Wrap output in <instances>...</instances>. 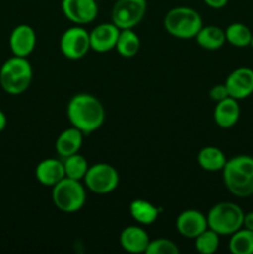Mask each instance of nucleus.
I'll use <instances>...</instances> for the list:
<instances>
[{
  "label": "nucleus",
  "mask_w": 253,
  "mask_h": 254,
  "mask_svg": "<svg viewBox=\"0 0 253 254\" xmlns=\"http://www.w3.org/2000/svg\"><path fill=\"white\" fill-rule=\"evenodd\" d=\"M87 189L97 195H107L118 188L119 174L114 166L98 163L89 166L83 178Z\"/></svg>",
  "instance_id": "7"
},
{
  "label": "nucleus",
  "mask_w": 253,
  "mask_h": 254,
  "mask_svg": "<svg viewBox=\"0 0 253 254\" xmlns=\"http://www.w3.org/2000/svg\"><path fill=\"white\" fill-rule=\"evenodd\" d=\"M245 212L233 202L216 203L207 213L208 228L220 236H231L242 228Z\"/></svg>",
  "instance_id": "5"
},
{
  "label": "nucleus",
  "mask_w": 253,
  "mask_h": 254,
  "mask_svg": "<svg viewBox=\"0 0 253 254\" xmlns=\"http://www.w3.org/2000/svg\"><path fill=\"white\" fill-rule=\"evenodd\" d=\"M220 246V235L207 228L195 238V248L201 254H213Z\"/></svg>",
  "instance_id": "26"
},
{
  "label": "nucleus",
  "mask_w": 253,
  "mask_h": 254,
  "mask_svg": "<svg viewBox=\"0 0 253 254\" xmlns=\"http://www.w3.org/2000/svg\"><path fill=\"white\" fill-rule=\"evenodd\" d=\"M176 230L183 237L195 240L208 228L207 217L197 210L183 211L176 218Z\"/></svg>",
  "instance_id": "12"
},
{
  "label": "nucleus",
  "mask_w": 253,
  "mask_h": 254,
  "mask_svg": "<svg viewBox=\"0 0 253 254\" xmlns=\"http://www.w3.org/2000/svg\"><path fill=\"white\" fill-rule=\"evenodd\" d=\"M195 39L197 44L200 45V47L210 50V51H215V50L221 49L225 45V30L216 26V25H207V26L201 27Z\"/></svg>",
  "instance_id": "19"
},
{
  "label": "nucleus",
  "mask_w": 253,
  "mask_h": 254,
  "mask_svg": "<svg viewBox=\"0 0 253 254\" xmlns=\"http://www.w3.org/2000/svg\"><path fill=\"white\" fill-rule=\"evenodd\" d=\"M159 212L160 210L156 206L141 198L131 201L129 206V213L131 218L140 225H151L155 222L159 217Z\"/></svg>",
  "instance_id": "20"
},
{
  "label": "nucleus",
  "mask_w": 253,
  "mask_h": 254,
  "mask_svg": "<svg viewBox=\"0 0 253 254\" xmlns=\"http://www.w3.org/2000/svg\"><path fill=\"white\" fill-rule=\"evenodd\" d=\"M228 248L232 254H253V231L242 227L231 235Z\"/></svg>",
  "instance_id": "24"
},
{
  "label": "nucleus",
  "mask_w": 253,
  "mask_h": 254,
  "mask_svg": "<svg viewBox=\"0 0 253 254\" xmlns=\"http://www.w3.org/2000/svg\"><path fill=\"white\" fill-rule=\"evenodd\" d=\"M146 254H179L180 250L178 246L170 240L166 238H158L149 242L148 248L145 251Z\"/></svg>",
  "instance_id": "27"
},
{
  "label": "nucleus",
  "mask_w": 253,
  "mask_h": 254,
  "mask_svg": "<svg viewBox=\"0 0 253 254\" xmlns=\"http://www.w3.org/2000/svg\"><path fill=\"white\" fill-rule=\"evenodd\" d=\"M37 181L44 186H55L57 183L66 178L63 161L57 159H45L40 161L35 170Z\"/></svg>",
  "instance_id": "16"
},
{
  "label": "nucleus",
  "mask_w": 253,
  "mask_h": 254,
  "mask_svg": "<svg viewBox=\"0 0 253 254\" xmlns=\"http://www.w3.org/2000/svg\"><path fill=\"white\" fill-rule=\"evenodd\" d=\"M251 47L253 49V34H252V41H251Z\"/></svg>",
  "instance_id": "32"
},
{
  "label": "nucleus",
  "mask_w": 253,
  "mask_h": 254,
  "mask_svg": "<svg viewBox=\"0 0 253 254\" xmlns=\"http://www.w3.org/2000/svg\"><path fill=\"white\" fill-rule=\"evenodd\" d=\"M64 174L67 178L74 179V180H82L86 175L87 170L89 168V164L87 159L79 153L69 155L64 158L63 160Z\"/></svg>",
  "instance_id": "25"
},
{
  "label": "nucleus",
  "mask_w": 253,
  "mask_h": 254,
  "mask_svg": "<svg viewBox=\"0 0 253 254\" xmlns=\"http://www.w3.org/2000/svg\"><path fill=\"white\" fill-rule=\"evenodd\" d=\"M62 12L76 25H86L93 21L98 15L96 0H62Z\"/></svg>",
  "instance_id": "10"
},
{
  "label": "nucleus",
  "mask_w": 253,
  "mask_h": 254,
  "mask_svg": "<svg viewBox=\"0 0 253 254\" xmlns=\"http://www.w3.org/2000/svg\"><path fill=\"white\" fill-rule=\"evenodd\" d=\"M198 165L206 171H220L226 165V155L216 146H205L197 155Z\"/></svg>",
  "instance_id": "21"
},
{
  "label": "nucleus",
  "mask_w": 253,
  "mask_h": 254,
  "mask_svg": "<svg viewBox=\"0 0 253 254\" xmlns=\"http://www.w3.org/2000/svg\"><path fill=\"white\" fill-rule=\"evenodd\" d=\"M241 116V108L237 99L227 97L223 101L217 102L213 112L216 124L222 129H230L237 124Z\"/></svg>",
  "instance_id": "15"
},
{
  "label": "nucleus",
  "mask_w": 253,
  "mask_h": 254,
  "mask_svg": "<svg viewBox=\"0 0 253 254\" xmlns=\"http://www.w3.org/2000/svg\"><path fill=\"white\" fill-rule=\"evenodd\" d=\"M252 34L253 32L251 31L250 27L242 22H233V24L228 25L227 29L225 30L226 41L238 49L251 46Z\"/></svg>",
  "instance_id": "23"
},
{
  "label": "nucleus",
  "mask_w": 253,
  "mask_h": 254,
  "mask_svg": "<svg viewBox=\"0 0 253 254\" xmlns=\"http://www.w3.org/2000/svg\"><path fill=\"white\" fill-rule=\"evenodd\" d=\"M121 246L126 252L129 253H145L150 238L148 233L138 226H129L124 228L121 233Z\"/></svg>",
  "instance_id": "17"
},
{
  "label": "nucleus",
  "mask_w": 253,
  "mask_h": 254,
  "mask_svg": "<svg viewBox=\"0 0 253 254\" xmlns=\"http://www.w3.org/2000/svg\"><path fill=\"white\" fill-rule=\"evenodd\" d=\"M32 81V67L27 57L12 56L0 68V86L6 93L17 96L26 91Z\"/></svg>",
  "instance_id": "3"
},
{
  "label": "nucleus",
  "mask_w": 253,
  "mask_h": 254,
  "mask_svg": "<svg viewBox=\"0 0 253 254\" xmlns=\"http://www.w3.org/2000/svg\"><path fill=\"white\" fill-rule=\"evenodd\" d=\"M9 46L14 56L27 57L36 46V34L30 25H17L10 34Z\"/></svg>",
  "instance_id": "14"
},
{
  "label": "nucleus",
  "mask_w": 253,
  "mask_h": 254,
  "mask_svg": "<svg viewBox=\"0 0 253 254\" xmlns=\"http://www.w3.org/2000/svg\"><path fill=\"white\" fill-rule=\"evenodd\" d=\"M242 227L247 228V230H250V231H253V211L245 213V216H243Z\"/></svg>",
  "instance_id": "30"
},
{
  "label": "nucleus",
  "mask_w": 253,
  "mask_h": 254,
  "mask_svg": "<svg viewBox=\"0 0 253 254\" xmlns=\"http://www.w3.org/2000/svg\"><path fill=\"white\" fill-rule=\"evenodd\" d=\"M86 189L71 178H63L60 183L52 186V201L60 211L66 213H73L81 210L86 203Z\"/></svg>",
  "instance_id": "6"
},
{
  "label": "nucleus",
  "mask_w": 253,
  "mask_h": 254,
  "mask_svg": "<svg viewBox=\"0 0 253 254\" xmlns=\"http://www.w3.org/2000/svg\"><path fill=\"white\" fill-rule=\"evenodd\" d=\"M230 97L226 84H216L210 89V98L215 102H220Z\"/></svg>",
  "instance_id": "28"
},
{
  "label": "nucleus",
  "mask_w": 253,
  "mask_h": 254,
  "mask_svg": "<svg viewBox=\"0 0 253 254\" xmlns=\"http://www.w3.org/2000/svg\"><path fill=\"white\" fill-rule=\"evenodd\" d=\"M62 55L68 60H81L91 50L89 32L82 26L67 29L60 40Z\"/></svg>",
  "instance_id": "9"
},
{
  "label": "nucleus",
  "mask_w": 253,
  "mask_h": 254,
  "mask_svg": "<svg viewBox=\"0 0 253 254\" xmlns=\"http://www.w3.org/2000/svg\"><path fill=\"white\" fill-rule=\"evenodd\" d=\"M83 135L84 134L74 127H71V128L62 131L57 136L56 144H55L57 154L64 159L67 156L78 153L82 143H83Z\"/></svg>",
  "instance_id": "18"
},
{
  "label": "nucleus",
  "mask_w": 253,
  "mask_h": 254,
  "mask_svg": "<svg viewBox=\"0 0 253 254\" xmlns=\"http://www.w3.org/2000/svg\"><path fill=\"white\" fill-rule=\"evenodd\" d=\"M116 49L122 57L126 59L134 57L140 49V39L138 34H135L133 29L121 30Z\"/></svg>",
  "instance_id": "22"
},
{
  "label": "nucleus",
  "mask_w": 253,
  "mask_h": 254,
  "mask_svg": "<svg viewBox=\"0 0 253 254\" xmlns=\"http://www.w3.org/2000/svg\"><path fill=\"white\" fill-rule=\"evenodd\" d=\"M67 118L72 127L88 135L101 128L106 118V111L98 98L88 93H78L74 94L67 104Z\"/></svg>",
  "instance_id": "1"
},
{
  "label": "nucleus",
  "mask_w": 253,
  "mask_h": 254,
  "mask_svg": "<svg viewBox=\"0 0 253 254\" xmlns=\"http://www.w3.org/2000/svg\"><path fill=\"white\" fill-rule=\"evenodd\" d=\"M225 186L236 197L246 198L253 195V158L237 155L228 159L222 169Z\"/></svg>",
  "instance_id": "2"
},
{
  "label": "nucleus",
  "mask_w": 253,
  "mask_h": 254,
  "mask_svg": "<svg viewBox=\"0 0 253 254\" xmlns=\"http://www.w3.org/2000/svg\"><path fill=\"white\" fill-rule=\"evenodd\" d=\"M146 12V0H117L112 9V22L121 30L134 29Z\"/></svg>",
  "instance_id": "8"
},
{
  "label": "nucleus",
  "mask_w": 253,
  "mask_h": 254,
  "mask_svg": "<svg viewBox=\"0 0 253 254\" xmlns=\"http://www.w3.org/2000/svg\"><path fill=\"white\" fill-rule=\"evenodd\" d=\"M121 29L113 22L99 24L89 32L91 50L96 52H108L116 49Z\"/></svg>",
  "instance_id": "13"
},
{
  "label": "nucleus",
  "mask_w": 253,
  "mask_h": 254,
  "mask_svg": "<svg viewBox=\"0 0 253 254\" xmlns=\"http://www.w3.org/2000/svg\"><path fill=\"white\" fill-rule=\"evenodd\" d=\"M201 15L189 6H176L169 10L164 17V27L166 32L176 39H195L202 27Z\"/></svg>",
  "instance_id": "4"
},
{
  "label": "nucleus",
  "mask_w": 253,
  "mask_h": 254,
  "mask_svg": "<svg viewBox=\"0 0 253 254\" xmlns=\"http://www.w3.org/2000/svg\"><path fill=\"white\" fill-rule=\"evenodd\" d=\"M6 124H7L6 116H5L4 112L0 109V131H2L5 128H6Z\"/></svg>",
  "instance_id": "31"
},
{
  "label": "nucleus",
  "mask_w": 253,
  "mask_h": 254,
  "mask_svg": "<svg viewBox=\"0 0 253 254\" xmlns=\"http://www.w3.org/2000/svg\"><path fill=\"white\" fill-rule=\"evenodd\" d=\"M228 94L232 98L241 101L253 93V69L240 67L230 73L225 82Z\"/></svg>",
  "instance_id": "11"
},
{
  "label": "nucleus",
  "mask_w": 253,
  "mask_h": 254,
  "mask_svg": "<svg viewBox=\"0 0 253 254\" xmlns=\"http://www.w3.org/2000/svg\"><path fill=\"white\" fill-rule=\"evenodd\" d=\"M203 2L211 9H222L227 5L228 0H203Z\"/></svg>",
  "instance_id": "29"
}]
</instances>
